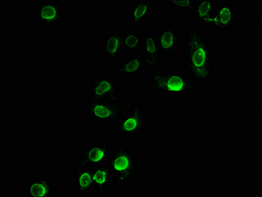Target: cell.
Wrapping results in <instances>:
<instances>
[{"label":"cell","instance_id":"cell-20","mask_svg":"<svg viewBox=\"0 0 262 197\" xmlns=\"http://www.w3.org/2000/svg\"><path fill=\"white\" fill-rule=\"evenodd\" d=\"M170 5L179 8L181 10L187 11L188 13L191 11L195 3L194 0H177V1H166Z\"/></svg>","mask_w":262,"mask_h":197},{"label":"cell","instance_id":"cell-16","mask_svg":"<svg viewBox=\"0 0 262 197\" xmlns=\"http://www.w3.org/2000/svg\"><path fill=\"white\" fill-rule=\"evenodd\" d=\"M216 8L213 0H201L195 2L188 15L192 20L204 22L214 13Z\"/></svg>","mask_w":262,"mask_h":197},{"label":"cell","instance_id":"cell-8","mask_svg":"<svg viewBox=\"0 0 262 197\" xmlns=\"http://www.w3.org/2000/svg\"><path fill=\"white\" fill-rule=\"evenodd\" d=\"M238 4H222L211 17L203 22L206 26L213 27L217 31H226L235 26Z\"/></svg>","mask_w":262,"mask_h":197},{"label":"cell","instance_id":"cell-9","mask_svg":"<svg viewBox=\"0 0 262 197\" xmlns=\"http://www.w3.org/2000/svg\"><path fill=\"white\" fill-rule=\"evenodd\" d=\"M112 150V143L94 144L85 148L80 153L78 165L80 168H89L91 165H103L108 153Z\"/></svg>","mask_w":262,"mask_h":197},{"label":"cell","instance_id":"cell-6","mask_svg":"<svg viewBox=\"0 0 262 197\" xmlns=\"http://www.w3.org/2000/svg\"><path fill=\"white\" fill-rule=\"evenodd\" d=\"M156 36L164 58H174L179 51L180 38L174 19L169 18L168 23L164 22L162 30Z\"/></svg>","mask_w":262,"mask_h":197},{"label":"cell","instance_id":"cell-11","mask_svg":"<svg viewBox=\"0 0 262 197\" xmlns=\"http://www.w3.org/2000/svg\"><path fill=\"white\" fill-rule=\"evenodd\" d=\"M123 49V30L118 27L101 43L100 51L110 64L116 65Z\"/></svg>","mask_w":262,"mask_h":197},{"label":"cell","instance_id":"cell-13","mask_svg":"<svg viewBox=\"0 0 262 197\" xmlns=\"http://www.w3.org/2000/svg\"><path fill=\"white\" fill-rule=\"evenodd\" d=\"M144 65L143 48L133 57L126 59L120 66L117 68L116 74L132 79L136 78L142 72Z\"/></svg>","mask_w":262,"mask_h":197},{"label":"cell","instance_id":"cell-7","mask_svg":"<svg viewBox=\"0 0 262 197\" xmlns=\"http://www.w3.org/2000/svg\"><path fill=\"white\" fill-rule=\"evenodd\" d=\"M121 86L109 78H94L89 84L86 102L91 101H116L118 100Z\"/></svg>","mask_w":262,"mask_h":197},{"label":"cell","instance_id":"cell-19","mask_svg":"<svg viewBox=\"0 0 262 197\" xmlns=\"http://www.w3.org/2000/svg\"><path fill=\"white\" fill-rule=\"evenodd\" d=\"M142 42L143 38L141 34L129 30L123 31V49H125L126 52L133 56L143 48Z\"/></svg>","mask_w":262,"mask_h":197},{"label":"cell","instance_id":"cell-10","mask_svg":"<svg viewBox=\"0 0 262 197\" xmlns=\"http://www.w3.org/2000/svg\"><path fill=\"white\" fill-rule=\"evenodd\" d=\"M36 17L40 23L45 27H55L61 21L63 8L51 1H38L36 10Z\"/></svg>","mask_w":262,"mask_h":197},{"label":"cell","instance_id":"cell-4","mask_svg":"<svg viewBox=\"0 0 262 197\" xmlns=\"http://www.w3.org/2000/svg\"><path fill=\"white\" fill-rule=\"evenodd\" d=\"M148 125V113L143 105H133L131 113L121 115L117 130L121 137L139 136Z\"/></svg>","mask_w":262,"mask_h":197},{"label":"cell","instance_id":"cell-5","mask_svg":"<svg viewBox=\"0 0 262 197\" xmlns=\"http://www.w3.org/2000/svg\"><path fill=\"white\" fill-rule=\"evenodd\" d=\"M89 120L100 123L119 120L122 115L121 103L116 101H91L84 105Z\"/></svg>","mask_w":262,"mask_h":197},{"label":"cell","instance_id":"cell-3","mask_svg":"<svg viewBox=\"0 0 262 197\" xmlns=\"http://www.w3.org/2000/svg\"><path fill=\"white\" fill-rule=\"evenodd\" d=\"M108 168L115 176L112 184H125L139 175V166L134 153L128 147L116 149L110 158Z\"/></svg>","mask_w":262,"mask_h":197},{"label":"cell","instance_id":"cell-12","mask_svg":"<svg viewBox=\"0 0 262 197\" xmlns=\"http://www.w3.org/2000/svg\"><path fill=\"white\" fill-rule=\"evenodd\" d=\"M142 36L143 38L144 65L149 68H157L162 56L157 37L151 31H143Z\"/></svg>","mask_w":262,"mask_h":197},{"label":"cell","instance_id":"cell-17","mask_svg":"<svg viewBox=\"0 0 262 197\" xmlns=\"http://www.w3.org/2000/svg\"><path fill=\"white\" fill-rule=\"evenodd\" d=\"M94 193L102 194L111 183L112 173L107 166L96 165L93 168Z\"/></svg>","mask_w":262,"mask_h":197},{"label":"cell","instance_id":"cell-2","mask_svg":"<svg viewBox=\"0 0 262 197\" xmlns=\"http://www.w3.org/2000/svg\"><path fill=\"white\" fill-rule=\"evenodd\" d=\"M148 82L164 95L181 96L195 92L201 88L192 78L176 72L151 74Z\"/></svg>","mask_w":262,"mask_h":197},{"label":"cell","instance_id":"cell-14","mask_svg":"<svg viewBox=\"0 0 262 197\" xmlns=\"http://www.w3.org/2000/svg\"><path fill=\"white\" fill-rule=\"evenodd\" d=\"M73 174H74V182L80 194L86 195L93 191L94 188L93 168L79 167L74 169Z\"/></svg>","mask_w":262,"mask_h":197},{"label":"cell","instance_id":"cell-15","mask_svg":"<svg viewBox=\"0 0 262 197\" xmlns=\"http://www.w3.org/2000/svg\"><path fill=\"white\" fill-rule=\"evenodd\" d=\"M52 194V185L42 175L33 179L27 185V195L29 197H50Z\"/></svg>","mask_w":262,"mask_h":197},{"label":"cell","instance_id":"cell-18","mask_svg":"<svg viewBox=\"0 0 262 197\" xmlns=\"http://www.w3.org/2000/svg\"><path fill=\"white\" fill-rule=\"evenodd\" d=\"M154 0H141L132 7V26L139 27L148 19L149 13L153 9Z\"/></svg>","mask_w":262,"mask_h":197},{"label":"cell","instance_id":"cell-1","mask_svg":"<svg viewBox=\"0 0 262 197\" xmlns=\"http://www.w3.org/2000/svg\"><path fill=\"white\" fill-rule=\"evenodd\" d=\"M183 55L185 70L192 79L203 81L212 79L214 56L212 46L204 34L198 31H188Z\"/></svg>","mask_w":262,"mask_h":197}]
</instances>
